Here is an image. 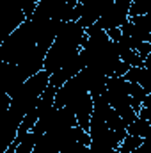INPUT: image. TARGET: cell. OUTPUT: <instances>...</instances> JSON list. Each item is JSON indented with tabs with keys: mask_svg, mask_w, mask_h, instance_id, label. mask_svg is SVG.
Masks as SVG:
<instances>
[{
	"mask_svg": "<svg viewBox=\"0 0 151 153\" xmlns=\"http://www.w3.org/2000/svg\"><path fill=\"white\" fill-rule=\"evenodd\" d=\"M78 153H93V152H91V146L80 144V146H78Z\"/></svg>",
	"mask_w": 151,
	"mask_h": 153,
	"instance_id": "cell-13",
	"label": "cell"
},
{
	"mask_svg": "<svg viewBox=\"0 0 151 153\" xmlns=\"http://www.w3.org/2000/svg\"><path fill=\"white\" fill-rule=\"evenodd\" d=\"M128 84H130V82H128ZM128 93H130V96H132L133 100H139V102H144L146 96H148V91H146L141 84H130V85H128Z\"/></svg>",
	"mask_w": 151,
	"mask_h": 153,
	"instance_id": "cell-8",
	"label": "cell"
},
{
	"mask_svg": "<svg viewBox=\"0 0 151 153\" xmlns=\"http://www.w3.org/2000/svg\"><path fill=\"white\" fill-rule=\"evenodd\" d=\"M132 20V23L141 30V32H150L151 34V20L148 14H142V16H133V18H130Z\"/></svg>",
	"mask_w": 151,
	"mask_h": 153,
	"instance_id": "cell-7",
	"label": "cell"
},
{
	"mask_svg": "<svg viewBox=\"0 0 151 153\" xmlns=\"http://www.w3.org/2000/svg\"><path fill=\"white\" fill-rule=\"evenodd\" d=\"M150 43H151V41H150Z\"/></svg>",
	"mask_w": 151,
	"mask_h": 153,
	"instance_id": "cell-16",
	"label": "cell"
},
{
	"mask_svg": "<svg viewBox=\"0 0 151 153\" xmlns=\"http://www.w3.org/2000/svg\"><path fill=\"white\" fill-rule=\"evenodd\" d=\"M85 66H84V62H82V59H80V55L73 59L71 62H68L64 68H61L59 71H55V73H52L50 75V85H53V87H62L68 80H71L73 76H76L82 70H84Z\"/></svg>",
	"mask_w": 151,
	"mask_h": 153,
	"instance_id": "cell-2",
	"label": "cell"
},
{
	"mask_svg": "<svg viewBox=\"0 0 151 153\" xmlns=\"http://www.w3.org/2000/svg\"><path fill=\"white\" fill-rule=\"evenodd\" d=\"M150 7H151V0H133L132 7H130V18L148 14Z\"/></svg>",
	"mask_w": 151,
	"mask_h": 153,
	"instance_id": "cell-6",
	"label": "cell"
},
{
	"mask_svg": "<svg viewBox=\"0 0 151 153\" xmlns=\"http://www.w3.org/2000/svg\"><path fill=\"white\" fill-rule=\"evenodd\" d=\"M148 16H150V20H151V7H150V11H148Z\"/></svg>",
	"mask_w": 151,
	"mask_h": 153,
	"instance_id": "cell-15",
	"label": "cell"
},
{
	"mask_svg": "<svg viewBox=\"0 0 151 153\" xmlns=\"http://www.w3.org/2000/svg\"><path fill=\"white\" fill-rule=\"evenodd\" d=\"M126 132L130 135H141L142 139H148V137H151V123L148 119L137 117L132 125L126 126Z\"/></svg>",
	"mask_w": 151,
	"mask_h": 153,
	"instance_id": "cell-3",
	"label": "cell"
},
{
	"mask_svg": "<svg viewBox=\"0 0 151 153\" xmlns=\"http://www.w3.org/2000/svg\"><path fill=\"white\" fill-rule=\"evenodd\" d=\"M117 45H119V43H117ZM119 59L124 61V62H128L132 68H142V66H144V59H142L135 50L126 48V46H123V45H119Z\"/></svg>",
	"mask_w": 151,
	"mask_h": 153,
	"instance_id": "cell-4",
	"label": "cell"
},
{
	"mask_svg": "<svg viewBox=\"0 0 151 153\" xmlns=\"http://www.w3.org/2000/svg\"><path fill=\"white\" fill-rule=\"evenodd\" d=\"M107 34H109V38L115 41V43H119L121 38H123V30H121V27H115V29H109L107 30Z\"/></svg>",
	"mask_w": 151,
	"mask_h": 153,
	"instance_id": "cell-10",
	"label": "cell"
},
{
	"mask_svg": "<svg viewBox=\"0 0 151 153\" xmlns=\"http://www.w3.org/2000/svg\"><path fill=\"white\" fill-rule=\"evenodd\" d=\"M130 68H132V66H130L128 62H124V61H121V59H119V61L114 64L112 76H124L128 71H130ZM112 76H110V78H112Z\"/></svg>",
	"mask_w": 151,
	"mask_h": 153,
	"instance_id": "cell-9",
	"label": "cell"
},
{
	"mask_svg": "<svg viewBox=\"0 0 151 153\" xmlns=\"http://www.w3.org/2000/svg\"><path fill=\"white\" fill-rule=\"evenodd\" d=\"M142 143H144V139H142L141 135H130V134H128V135L123 139V143H121V146H119L117 150L121 153H133Z\"/></svg>",
	"mask_w": 151,
	"mask_h": 153,
	"instance_id": "cell-5",
	"label": "cell"
},
{
	"mask_svg": "<svg viewBox=\"0 0 151 153\" xmlns=\"http://www.w3.org/2000/svg\"><path fill=\"white\" fill-rule=\"evenodd\" d=\"M137 53H139V55L146 61V57L151 53V43H142V45H141V48L137 50Z\"/></svg>",
	"mask_w": 151,
	"mask_h": 153,
	"instance_id": "cell-11",
	"label": "cell"
},
{
	"mask_svg": "<svg viewBox=\"0 0 151 153\" xmlns=\"http://www.w3.org/2000/svg\"><path fill=\"white\" fill-rule=\"evenodd\" d=\"M144 68L150 71V75H151V53L148 55V57H146V61H144Z\"/></svg>",
	"mask_w": 151,
	"mask_h": 153,
	"instance_id": "cell-14",
	"label": "cell"
},
{
	"mask_svg": "<svg viewBox=\"0 0 151 153\" xmlns=\"http://www.w3.org/2000/svg\"><path fill=\"white\" fill-rule=\"evenodd\" d=\"M85 38V29L78 22H68L62 23L57 39L53 41L52 48L46 53L44 59V70L52 75L64 68L68 62H71L80 55L82 50V41Z\"/></svg>",
	"mask_w": 151,
	"mask_h": 153,
	"instance_id": "cell-1",
	"label": "cell"
},
{
	"mask_svg": "<svg viewBox=\"0 0 151 153\" xmlns=\"http://www.w3.org/2000/svg\"><path fill=\"white\" fill-rule=\"evenodd\" d=\"M16 148H18V146H16L14 143H11V144H9V146H7L2 153H16Z\"/></svg>",
	"mask_w": 151,
	"mask_h": 153,
	"instance_id": "cell-12",
	"label": "cell"
}]
</instances>
